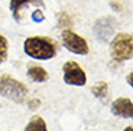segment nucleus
I'll return each mask as SVG.
<instances>
[{
    "label": "nucleus",
    "mask_w": 133,
    "mask_h": 131,
    "mask_svg": "<svg viewBox=\"0 0 133 131\" xmlns=\"http://www.w3.org/2000/svg\"><path fill=\"white\" fill-rule=\"evenodd\" d=\"M23 49L28 56L33 59L46 61L57 55V43L49 38L43 36H30L25 40Z\"/></svg>",
    "instance_id": "obj_1"
},
{
    "label": "nucleus",
    "mask_w": 133,
    "mask_h": 131,
    "mask_svg": "<svg viewBox=\"0 0 133 131\" xmlns=\"http://www.w3.org/2000/svg\"><path fill=\"white\" fill-rule=\"evenodd\" d=\"M0 95L15 102H23L28 95V88L17 79H13L9 75L0 76Z\"/></svg>",
    "instance_id": "obj_2"
},
{
    "label": "nucleus",
    "mask_w": 133,
    "mask_h": 131,
    "mask_svg": "<svg viewBox=\"0 0 133 131\" xmlns=\"http://www.w3.org/2000/svg\"><path fill=\"white\" fill-rule=\"evenodd\" d=\"M133 40L132 35L127 33H120L114 38L111 43V56L117 62H123L132 58L133 55Z\"/></svg>",
    "instance_id": "obj_3"
},
{
    "label": "nucleus",
    "mask_w": 133,
    "mask_h": 131,
    "mask_svg": "<svg viewBox=\"0 0 133 131\" xmlns=\"http://www.w3.org/2000/svg\"><path fill=\"white\" fill-rule=\"evenodd\" d=\"M64 81L68 85L83 86L87 82V76L78 63L74 62V61H68L64 65Z\"/></svg>",
    "instance_id": "obj_4"
},
{
    "label": "nucleus",
    "mask_w": 133,
    "mask_h": 131,
    "mask_svg": "<svg viewBox=\"0 0 133 131\" xmlns=\"http://www.w3.org/2000/svg\"><path fill=\"white\" fill-rule=\"evenodd\" d=\"M62 43L68 50L77 53V55H87L88 53V45L85 39L78 36L72 30H64L62 32Z\"/></svg>",
    "instance_id": "obj_5"
},
{
    "label": "nucleus",
    "mask_w": 133,
    "mask_h": 131,
    "mask_svg": "<svg viewBox=\"0 0 133 131\" xmlns=\"http://www.w3.org/2000/svg\"><path fill=\"white\" fill-rule=\"evenodd\" d=\"M111 112L114 115H120L123 118L133 117V104L129 98H119L111 105Z\"/></svg>",
    "instance_id": "obj_6"
},
{
    "label": "nucleus",
    "mask_w": 133,
    "mask_h": 131,
    "mask_svg": "<svg viewBox=\"0 0 133 131\" xmlns=\"http://www.w3.org/2000/svg\"><path fill=\"white\" fill-rule=\"evenodd\" d=\"M29 4H36V6H42V0H12L10 2V10L13 17L20 22L22 20V10L26 9Z\"/></svg>",
    "instance_id": "obj_7"
},
{
    "label": "nucleus",
    "mask_w": 133,
    "mask_h": 131,
    "mask_svg": "<svg viewBox=\"0 0 133 131\" xmlns=\"http://www.w3.org/2000/svg\"><path fill=\"white\" fill-rule=\"evenodd\" d=\"M113 25H114V22L111 19H109V17L98 20L96 27H94V32H96L97 38L100 40H107L110 38V35L113 33V27H114Z\"/></svg>",
    "instance_id": "obj_8"
},
{
    "label": "nucleus",
    "mask_w": 133,
    "mask_h": 131,
    "mask_svg": "<svg viewBox=\"0 0 133 131\" xmlns=\"http://www.w3.org/2000/svg\"><path fill=\"white\" fill-rule=\"evenodd\" d=\"M28 75L35 82H43L48 78V72L43 68H41V66H30L28 69Z\"/></svg>",
    "instance_id": "obj_9"
},
{
    "label": "nucleus",
    "mask_w": 133,
    "mask_h": 131,
    "mask_svg": "<svg viewBox=\"0 0 133 131\" xmlns=\"http://www.w3.org/2000/svg\"><path fill=\"white\" fill-rule=\"evenodd\" d=\"M25 131H46V124L41 117H33L26 125Z\"/></svg>",
    "instance_id": "obj_10"
},
{
    "label": "nucleus",
    "mask_w": 133,
    "mask_h": 131,
    "mask_svg": "<svg viewBox=\"0 0 133 131\" xmlns=\"http://www.w3.org/2000/svg\"><path fill=\"white\" fill-rule=\"evenodd\" d=\"M107 89H109V85L106 82H98V84H96L93 86V94L101 101H107V94H109Z\"/></svg>",
    "instance_id": "obj_11"
},
{
    "label": "nucleus",
    "mask_w": 133,
    "mask_h": 131,
    "mask_svg": "<svg viewBox=\"0 0 133 131\" xmlns=\"http://www.w3.org/2000/svg\"><path fill=\"white\" fill-rule=\"evenodd\" d=\"M7 58V40L4 36L0 35V63L4 62Z\"/></svg>",
    "instance_id": "obj_12"
},
{
    "label": "nucleus",
    "mask_w": 133,
    "mask_h": 131,
    "mask_svg": "<svg viewBox=\"0 0 133 131\" xmlns=\"http://www.w3.org/2000/svg\"><path fill=\"white\" fill-rule=\"evenodd\" d=\"M71 23L72 22H71V19L66 16V14H64V13L61 14V17H59V25L61 26H70Z\"/></svg>",
    "instance_id": "obj_13"
},
{
    "label": "nucleus",
    "mask_w": 133,
    "mask_h": 131,
    "mask_svg": "<svg viewBox=\"0 0 133 131\" xmlns=\"http://www.w3.org/2000/svg\"><path fill=\"white\" fill-rule=\"evenodd\" d=\"M32 19L35 20V22H42V20H43L42 12H41V10H35V12L32 13Z\"/></svg>",
    "instance_id": "obj_14"
},
{
    "label": "nucleus",
    "mask_w": 133,
    "mask_h": 131,
    "mask_svg": "<svg viewBox=\"0 0 133 131\" xmlns=\"http://www.w3.org/2000/svg\"><path fill=\"white\" fill-rule=\"evenodd\" d=\"M29 105L32 107V108H33V107H38V105H39V101H35V99H33V101L29 102Z\"/></svg>",
    "instance_id": "obj_15"
},
{
    "label": "nucleus",
    "mask_w": 133,
    "mask_h": 131,
    "mask_svg": "<svg viewBox=\"0 0 133 131\" xmlns=\"http://www.w3.org/2000/svg\"><path fill=\"white\" fill-rule=\"evenodd\" d=\"M132 75H133V74L130 72V74H129V76H127V82H129V85H130V86L133 85V82H132Z\"/></svg>",
    "instance_id": "obj_16"
},
{
    "label": "nucleus",
    "mask_w": 133,
    "mask_h": 131,
    "mask_svg": "<svg viewBox=\"0 0 133 131\" xmlns=\"http://www.w3.org/2000/svg\"><path fill=\"white\" fill-rule=\"evenodd\" d=\"M124 131H133V128L132 127H127V128H124Z\"/></svg>",
    "instance_id": "obj_17"
}]
</instances>
